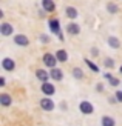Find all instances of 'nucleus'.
<instances>
[{"mask_svg":"<svg viewBox=\"0 0 122 126\" xmlns=\"http://www.w3.org/2000/svg\"><path fill=\"white\" fill-rule=\"evenodd\" d=\"M40 40L43 43H48V35H40Z\"/></svg>","mask_w":122,"mask_h":126,"instance_id":"obj_27","label":"nucleus"},{"mask_svg":"<svg viewBox=\"0 0 122 126\" xmlns=\"http://www.w3.org/2000/svg\"><path fill=\"white\" fill-rule=\"evenodd\" d=\"M40 108L43 111H53L54 109V102L49 97H45V98L40 100Z\"/></svg>","mask_w":122,"mask_h":126,"instance_id":"obj_3","label":"nucleus"},{"mask_svg":"<svg viewBox=\"0 0 122 126\" xmlns=\"http://www.w3.org/2000/svg\"><path fill=\"white\" fill-rule=\"evenodd\" d=\"M49 77L53 79V80H62V79H63L62 69H59V68H53V69L49 71Z\"/></svg>","mask_w":122,"mask_h":126,"instance_id":"obj_10","label":"nucleus"},{"mask_svg":"<svg viewBox=\"0 0 122 126\" xmlns=\"http://www.w3.org/2000/svg\"><path fill=\"white\" fill-rule=\"evenodd\" d=\"M104 66H105V68H113V66H114V60L110 59V57L105 59V60H104Z\"/></svg>","mask_w":122,"mask_h":126,"instance_id":"obj_21","label":"nucleus"},{"mask_svg":"<svg viewBox=\"0 0 122 126\" xmlns=\"http://www.w3.org/2000/svg\"><path fill=\"white\" fill-rule=\"evenodd\" d=\"M91 55H93V57H98V55H99L98 48H93V49H91Z\"/></svg>","mask_w":122,"mask_h":126,"instance_id":"obj_25","label":"nucleus"},{"mask_svg":"<svg viewBox=\"0 0 122 126\" xmlns=\"http://www.w3.org/2000/svg\"><path fill=\"white\" fill-rule=\"evenodd\" d=\"M65 14H67V17H68V18H71V20H74V18L77 17V9H76V8H73V6H68V8L65 9Z\"/></svg>","mask_w":122,"mask_h":126,"instance_id":"obj_16","label":"nucleus"},{"mask_svg":"<svg viewBox=\"0 0 122 126\" xmlns=\"http://www.w3.org/2000/svg\"><path fill=\"white\" fill-rule=\"evenodd\" d=\"M40 91L45 94V95H53V94L56 92V88H54V85H51V83H42V88H40Z\"/></svg>","mask_w":122,"mask_h":126,"instance_id":"obj_4","label":"nucleus"},{"mask_svg":"<svg viewBox=\"0 0 122 126\" xmlns=\"http://www.w3.org/2000/svg\"><path fill=\"white\" fill-rule=\"evenodd\" d=\"M0 32L3 35H11L14 32V28H12V25H9V23H2L0 25Z\"/></svg>","mask_w":122,"mask_h":126,"instance_id":"obj_9","label":"nucleus"},{"mask_svg":"<svg viewBox=\"0 0 122 126\" xmlns=\"http://www.w3.org/2000/svg\"><path fill=\"white\" fill-rule=\"evenodd\" d=\"M49 29H51V32L56 34V35L60 34V25H59V20H57V18H51L49 20Z\"/></svg>","mask_w":122,"mask_h":126,"instance_id":"obj_7","label":"nucleus"},{"mask_svg":"<svg viewBox=\"0 0 122 126\" xmlns=\"http://www.w3.org/2000/svg\"><path fill=\"white\" fill-rule=\"evenodd\" d=\"M107 9H108V12H118L119 11V8L114 3H108V6H107Z\"/></svg>","mask_w":122,"mask_h":126,"instance_id":"obj_22","label":"nucleus"},{"mask_svg":"<svg viewBox=\"0 0 122 126\" xmlns=\"http://www.w3.org/2000/svg\"><path fill=\"white\" fill-rule=\"evenodd\" d=\"M79 109H80L82 114H87V115H90V114H93V112H94L93 105L90 103V102H87V100H83V102L79 103Z\"/></svg>","mask_w":122,"mask_h":126,"instance_id":"obj_2","label":"nucleus"},{"mask_svg":"<svg viewBox=\"0 0 122 126\" xmlns=\"http://www.w3.org/2000/svg\"><path fill=\"white\" fill-rule=\"evenodd\" d=\"M42 6L47 12H53L56 9V5H54L53 0H42Z\"/></svg>","mask_w":122,"mask_h":126,"instance_id":"obj_11","label":"nucleus"},{"mask_svg":"<svg viewBox=\"0 0 122 126\" xmlns=\"http://www.w3.org/2000/svg\"><path fill=\"white\" fill-rule=\"evenodd\" d=\"M105 79L108 80V83H110L111 86H119V83H121L116 77H113V75H110V74H105Z\"/></svg>","mask_w":122,"mask_h":126,"instance_id":"obj_18","label":"nucleus"},{"mask_svg":"<svg viewBox=\"0 0 122 126\" xmlns=\"http://www.w3.org/2000/svg\"><path fill=\"white\" fill-rule=\"evenodd\" d=\"M96 89H98L99 92H100V91H104V85H102V83H98V85H96Z\"/></svg>","mask_w":122,"mask_h":126,"instance_id":"obj_26","label":"nucleus"},{"mask_svg":"<svg viewBox=\"0 0 122 126\" xmlns=\"http://www.w3.org/2000/svg\"><path fill=\"white\" fill-rule=\"evenodd\" d=\"M43 63H45L47 66H49L51 69H53V68H56V65H57V59H56V54H49V52L43 54Z\"/></svg>","mask_w":122,"mask_h":126,"instance_id":"obj_1","label":"nucleus"},{"mask_svg":"<svg viewBox=\"0 0 122 126\" xmlns=\"http://www.w3.org/2000/svg\"><path fill=\"white\" fill-rule=\"evenodd\" d=\"M100 125L102 126H116V122H114V118L110 117V115H104L100 120Z\"/></svg>","mask_w":122,"mask_h":126,"instance_id":"obj_12","label":"nucleus"},{"mask_svg":"<svg viewBox=\"0 0 122 126\" xmlns=\"http://www.w3.org/2000/svg\"><path fill=\"white\" fill-rule=\"evenodd\" d=\"M56 59H57V62L65 63V62L68 60V54H67V51H65V49H59V51L56 52Z\"/></svg>","mask_w":122,"mask_h":126,"instance_id":"obj_14","label":"nucleus"},{"mask_svg":"<svg viewBox=\"0 0 122 126\" xmlns=\"http://www.w3.org/2000/svg\"><path fill=\"white\" fill-rule=\"evenodd\" d=\"M116 98L119 103H122V91H116Z\"/></svg>","mask_w":122,"mask_h":126,"instance_id":"obj_23","label":"nucleus"},{"mask_svg":"<svg viewBox=\"0 0 122 126\" xmlns=\"http://www.w3.org/2000/svg\"><path fill=\"white\" fill-rule=\"evenodd\" d=\"M85 63H87V66H90V69H91V71L99 72V66H98V65H94V63L90 60V59H85Z\"/></svg>","mask_w":122,"mask_h":126,"instance_id":"obj_20","label":"nucleus"},{"mask_svg":"<svg viewBox=\"0 0 122 126\" xmlns=\"http://www.w3.org/2000/svg\"><path fill=\"white\" fill-rule=\"evenodd\" d=\"M0 86H5V77H0Z\"/></svg>","mask_w":122,"mask_h":126,"instance_id":"obj_28","label":"nucleus"},{"mask_svg":"<svg viewBox=\"0 0 122 126\" xmlns=\"http://www.w3.org/2000/svg\"><path fill=\"white\" fill-rule=\"evenodd\" d=\"M14 43L19 46H28L29 45V40H28V37L26 35H23V34H17L14 37Z\"/></svg>","mask_w":122,"mask_h":126,"instance_id":"obj_5","label":"nucleus"},{"mask_svg":"<svg viewBox=\"0 0 122 126\" xmlns=\"http://www.w3.org/2000/svg\"><path fill=\"white\" fill-rule=\"evenodd\" d=\"M121 72H122V66H121Z\"/></svg>","mask_w":122,"mask_h":126,"instance_id":"obj_29","label":"nucleus"},{"mask_svg":"<svg viewBox=\"0 0 122 126\" xmlns=\"http://www.w3.org/2000/svg\"><path fill=\"white\" fill-rule=\"evenodd\" d=\"M73 77L77 79V80L83 79V71H82L80 68H74V69H73Z\"/></svg>","mask_w":122,"mask_h":126,"instance_id":"obj_19","label":"nucleus"},{"mask_svg":"<svg viewBox=\"0 0 122 126\" xmlns=\"http://www.w3.org/2000/svg\"><path fill=\"white\" fill-rule=\"evenodd\" d=\"M2 66H3V69L5 71H14V68H16V62L12 60V59H3L2 60Z\"/></svg>","mask_w":122,"mask_h":126,"instance_id":"obj_6","label":"nucleus"},{"mask_svg":"<svg viewBox=\"0 0 122 126\" xmlns=\"http://www.w3.org/2000/svg\"><path fill=\"white\" fill-rule=\"evenodd\" d=\"M0 103H2V106H9L12 103V98L11 95H8V94H0Z\"/></svg>","mask_w":122,"mask_h":126,"instance_id":"obj_15","label":"nucleus"},{"mask_svg":"<svg viewBox=\"0 0 122 126\" xmlns=\"http://www.w3.org/2000/svg\"><path fill=\"white\" fill-rule=\"evenodd\" d=\"M108 45H110L111 48H114V49H118L121 46V42H119L118 37H110V39H108Z\"/></svg>","mask_w":122,"mask_h":126,"instance_id":"obj_17","label":"nucleus"},{"mask_svg":"<svg viewBox=\"0 0 122 126\" xmlns=\"http://www.w3.org/2000/svg\"><path fill=\"white\" fill-rule=\"evenodd\" d=\"M36 77L39 79L42 83H47L48 79H51V77H49V74L45 71V69H37V71H36Z\"/></svg>","mask_w":122,"mask_h":126,"instance_id":"obj_8","label":"nucleus"},{"mask_svg":"<svg viewBox=\"0 0 122 126\" xmlns=\"http://www.w3.org/2000/svg\"><path fill=\"white\" fill-rule=\"evenodd\" d=\"M108 102H110L111 105H116V103H118V98H116V95H114V97H110V98H108Z\"/></svg>","mask_w":122,"mask_h":126,"instance_id":"obj_24","label":"nucleus"},{"mask_svg":"<svg viewBox=\"0 0 122 126\" xmlns=\"http://www.w3.org/2000/svg\"><path fill=\"white\" fill-rule=\"evenodd\" d=\"M67 31H68V34H71V35H77L80 32V28H79V25H76V23H70L67 26Z\"/></svg>","mask_w":122,"mask_h":126,"instance_id":"obj_13","label":"nucleus"}]
</instances>
